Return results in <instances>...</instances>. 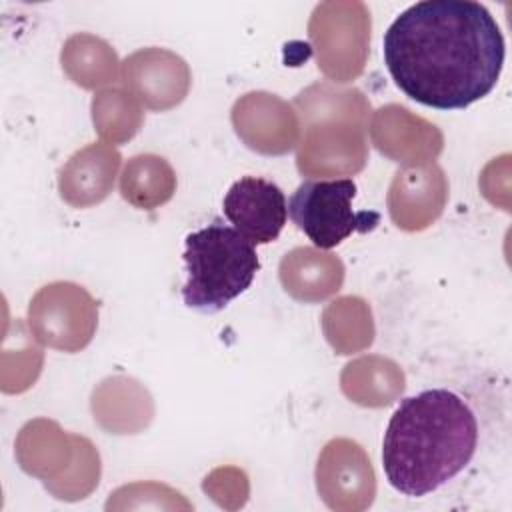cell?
I'll use <instances>...</instances> for the list:
<instances>
[{"instance_id": "cell-4", "label": "cell", "mask_w": 512, "mask_h": 512, "mask_svg": "<svg viewBox=\"0 0 512 512\" xmlns=\"http://www.w3.org/2000/svg\"><path fill=\"white\" fill-rule=\"evenodd\" d=\"M356 192L352 178L304 180L288 200V216L316 248H336L354 232H370L380 222L378 212L352 208Z\"/></svg>"}, {"instance_id": "cell-3", "label": "cell", "mask_w": 512, "mask_h": 512, "mask_svg": "<svg viewBox=\"0 0 512 512\" xmlns=\"http://www.w3.org/2000/svg\"><path fill=\"white\" fill-rule=\"evenodd\" d=\"M182 260V302L202 314L224 310L252 286L260 270L256 246L220 218L186 234Z\"/></svg>"}, {"instance_id": "cell-2", "label": "cell", "mask_w": 512, "mask_h": 512, "mask_svg": "<svg viewBox=\"0 0 512 512\" xmlns=\"http://www.w3.org/2000/svg\"><path fill=\"white\" fill-rule=\"evenodd\" d=\"M478 418L448 388H428L404 398L388 420L382 468L404 496L422 498L458 476L478 448Z\"/></svg>"}, {"instance_id": "cell-1", "label": "cell", "mask_w": 512, "mask_h": 512, "mask_svg": "<svg viewBox=\"0 0 512 512\" xmlns=\"http://www.w3.org/2000/svg\"><path fill=\"white\" fill-rule=\"evenodd\" d=\"M382 54L394 84L410 100L436 110H464L498 84L506 44L484 4L422 0L392 20Z\"/></svg>"}, {"instance_id": "cell-5", "label": "cell", "mask_w": 512, "mask_h": 512, "mask_svg": "<svg viewBox=\"0 0 512 512\" xmlns=\"http://www.w3.org/2000/svg\"><path fill=\"white\" fill-rule=\"evenodd\" d=\"M224 218L254 246L274 242L288 218V202L278 184L260 176L238 178L222 200Z\"/></svg>"}]
</instances>
